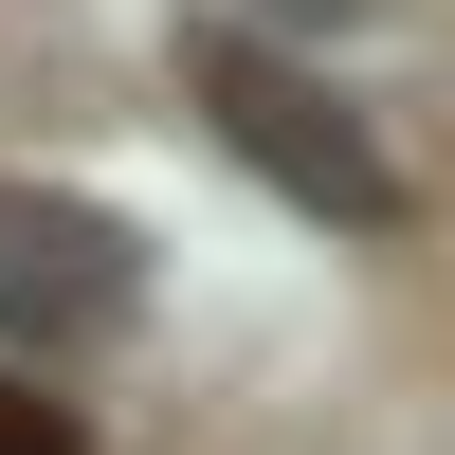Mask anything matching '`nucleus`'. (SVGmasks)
Here are the masks:
<instances>
[{"instance_id":"nucleus-1","label":"nucleus","mask_w":455,"mask_h":455,"mask_svg":"<svg viewBox=\"0 0 455 455\" xmlns=\"http://www.w3.org/2000/svg\"><path fill=\"white\" fill-rule=\"evenodd\" d=\"M182 92L219 109V146H237L291 219H328V237H383V219H401V146L364 128L310 55H274L255 19H201V36H182Z\"/></svg>"},{"instance_id":"nucleus-2","label":"nucleus","mask_w":455,"mask_h":455,"mask_svg":"<svg viewBox=\"0 0 455 455\" xmlns=\"http://www.w3.org/2000/svg\"><path fill=\"white\" fill-rule=\"evenodd\" d=\"M146 310V237L73 182H0V347H109Z\"/></svg>"},{"instance_id":"nucleus-3","label":"nucleus","mask_w":455,"mask_h":455,"mask_svg":"<svg viewBox=\"0 0 455 455\" xmlns=\"http://www.w3.org/2000/svg\"><path fill=\"white\" fill-rule=\"evenodd\" d=\"M0 455H73V419H55V401H19V383H0Z\"/></svg>"}]
</instances>
